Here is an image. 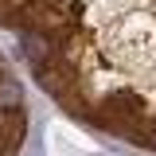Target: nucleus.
<instances>
[{"mask_svg": "<svg viewBox=\"0 0 156 156\" xmlns=\"http://www.w3.org/2000/svg\"><path fill=\"white\" fill-rule=\"evenodd\" d=\"M35 82L47 90V94H55L58 101L70 94L78 86V62H70V58L58 55L55 62H47V66H35Z\"/></svg>", "mask_w": 156, "mask_h": 156, "instance_id": "f257e3e1", "label": "nucleus"}, {"mask_svg": "<svg viewBox=\"0 0 156 156\" xmlns=\"http://www.w3.org/2000/svg\"><path fill=\"white\" fill-rule=\"evenodd\" d=\"M20 43H23V58L31 62V70H35V66H47V62L58 58V47L51 43V39L35 35V31H20Z\"/></svg>", "mask_w": 156, "mask_h": 156, "instance_id": "f03ea898", "label": "nucleus"}, {"mask_svg": "<svg viewBox=\"0 0 156 156\" xmlns=\"http://www.w3.org/2000/svg\"><path fill=\"white\" fill-rule=\"evenodd\" d=\"M20 140H23V136H16L4 121H0V156H16L20 152Z\"/></svg>", "mask_w": 156, "mask_h": 156, "instance_id": "7ed1b4c3", "label": "nucleus"}, {"mask_svg": "<svg viewBox=\"0 0 156 156\" xmlns=\"http://www.w3.org/2000/svg\"><path fill=\"white\" fill-rule=\"evenodd\" d=\"M8 105H20V82L16 78H8L4 90H0V109H8Z\"/></svg>", "mask_w": 156, "mask_h": 156, "instance_id": "20e7f679", "label": "nucleus"}, {"mask_svg": "<svg viewBox=\"0 0 156 156\" xmlns=\"http://www.w3.org/2000/svg\"><path fill=\"white\" fill-rule=\"evenodd\" d=\"M148 148H156V125H148Z\"/></svg>", "mask_w": 156, "mask_h": 156, "instance_id": "39448f33", "label": "nucleus"}, {"mask_svg": "<svg viewBox=\"0 0 156 156\" xmlns=\"http://www.w3.org/2000/svg\"><path fill=\"white\" fill-rule=\"evenodd\" d=\"M4 82H8V66L0 62V90H4Z\"/></svg>", "mask_w": 156, "mask_h": 156, "instance_id": "423d86ee", "label": "nucleus"}]
</instances>
